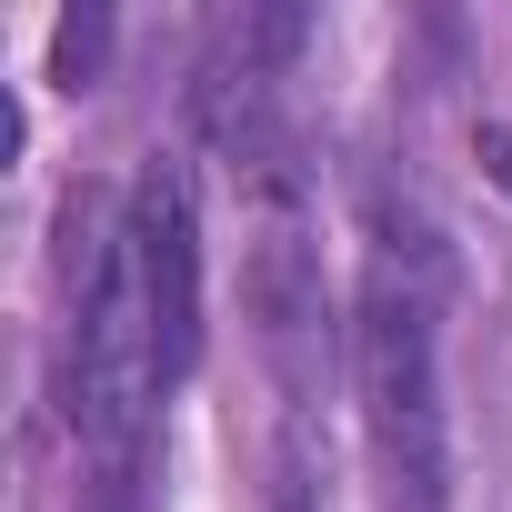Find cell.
<instances>
[{
    "mask_svg": "<svg viewBox=\"0 0 512 512\" xmlns=\"http://www.w3.org/2000/svg\"><path fill=\"white\" fill-rule=\"evenodd\" d=\"M362 452L382 482V512H452V412H442V251L422 221L372 211L362 292L342 322Z\"/></svg>",
    "mask_w": 512,
    "mask_h": 512,
    "instance_id": "1",
    "label": "cell"
},
{
    "mask_svg": "<svg viewBox=\"0 0 512 512\" xmlns=\"http://www.w3.org/2000/svg\"><path fill=\"white\" fill-rule=\"evenodd\" d=\"M101 41H111V21H101V11H91V21H81V11H71V21H61V31H51V61H61V81H81V71H91V61H101Z\"/></svg>",
    "mask_w": 512,
    "mask_h": 512,
    "instance_id": "4",
    "label": "cell"
},
{
    "mask_svg": "<svg viewBox=\"0 0 512 512\" xmlns=\"http://www.w3.org/2000/svg\"><path fill=\"white\" fill-rule=\"evenodd\" d=\"M91 492H81V512H141V482H151V462H131V472H81Z\"/></svg>",
    "mask_w": 512,
    "mask_h": 512,
    "instance_id": "5",
    "label": "cell"
},
{
    "mask_svg": "<svg viewBox=\"0 0 512 512\" xmlns=\"http://www.w3.org/2000/svg\"><path fill=\"white\" fill-rule=\"evenodd\" d=\"M272 512H322V462L302 432H282V462H272Z\"/></svg>",
    "mask_w": 512,
    "mask_h": 512,
    "instance_id": "3",
    "label": "cell"
},
{
    "mask_svg": "<svg viewBox=\"0 0 512 512\" xmlns=\"http://www.w3.org/2000/svg\"><path fill=\"white\" fill-rule=\"evenodd\" d=\"M121 241H131V272H141V302L161 332V372L181 392L201 362V191L171 151H151L141 181L121 191Z\"/></svg>",
    "mask_w": 512,
    "mask_h": 512,
    "instance_id": "2",
    "label": "cell"
}]
</instances>
